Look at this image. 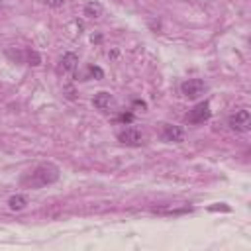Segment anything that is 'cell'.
I'll list each match as a JSON object with an SVG mask.
<instances>
[{"instance_id": "7", "label": "cell", "mask_w": 251, "mask_h": 251, "mask_svg": "<svg viewBox=\"0 0 251 251\" xmlns=\"http://www.w3.org/2000/svg\"><path fill=\"white\" fill-rule=\"evenodd\" d=\"M76 65H78V57H76L75 53H65V55L61 57V61H59L57 73H59V75H69V73H73V71L76 69Z\"/></svg>"}, {"instance_id": "5", "label": "cell", "mask_w": 251, "mask_h": 251, "mask_svg": "<svg viewBox=\"0 0 251 251\" xmlns=\"http://www.w3.org/2000/svg\"><path fill=\"white\" fill-rule=\"evenodd\" d=\"M143 133L137 129V127H124L122 131H118V141L124 143V145H129V147H139L143 145Z\"/></svg>"}, {"instance_id": "15", "label": "cell", "mask_w": 251, "mask_h": 251, "mask_svg": "<svg viewBox=\"0 0 251 251\" xmlns=\"http://www.w3.org/2000/svg\"><path fill=\"white\" fill-rule=\"evenodd\" d=\"M133 108H141V110H147V104L143 100H133Z\"/></svg>"}, {"instance_id": "9", "label": "cell", "mask_w": 251, "mask_h": 251, "mask_svg": "<svg viewBox=\"0 0 251 251\" xmlns=\"http://www.w3.org/2000/svg\"><path fill=\"white\" fill-rule=\"evenodd\" d=\"M27 206V196L25 194H14V196H10L8 198V208L10 210H24Z\"/></svg>"}, {"instance_id": "10", "label": "cell", "mask_w": 251, "mask_h": 251, "mask_svg": "<svg viewBox=\"0 0 251 251\" xmlns=\"http://www.w3.org/2000/svg\"><path fill=\"white\" fill-rule=\"evenodd\" d=\"M84 16H86V18H94V20L100 18V16H102V4H100V2H94V0L88 2V4L84 6Z\"/></svg>"}, {"instance_id": "1", "label": "cell", "mask_w": 251, "mask_h": 251, "mask_svg": "<svg viewBox=\"0 0 251 251\" xmlns=\"http://www.w3.org/2000/svg\"><path fill=\"white\" fill-rule=\"evenodd\" d=\"M55 180H59V167L53 163H39L22 176L20 184L25 188H43L47 184H53Z\"/></svg>"}, {"instance_id": "12", "label": "cell", "mask_w": 251, "mask_h": 251, "mask_svg": "<svg viewBox=\"0 0 251 251\" xmlns=\"http://www.w3.org/2000/svg\"><path fill=\"white\" fill-rule=\"evenodd\" d=\"M25 61H27V65L37 67V65L41 63V57H39V53H37V51H25Z\"/></svg>"}, {"instance_id": "2", "label": "cell", "mask_w": 251, "mask_h": 251, "mask_svg": "<svg viewBox=\"0 0 251 251\" xmlns=\"http://www.w3.org/2000/svg\"><path fill=\"white\" fill-rule=\"evenodd\" d=\"M227 126H229L233 131H241V133L249 131V129H251V114H249V110H247V108L235 110V112L227 118Z\"/></svg>"}, {"instance_id": "14", "label": "cell", "mask_w": 251, "mask_h": 251, "mask_svg": "<svg viewBox=\"0 0 251 251\" xmlns=\"http://www.w3.org/2000/svg\"><path fill=\"white\" fill-rule=\"evenodd\" d=\"M47 6H51V8H61L63 4H65V0H43Z\"/></svg>"}, {"instance_id": "3", "label": "cell", "mask_w": 251, "mask_h": 251, "mask_svg": "<svg viewBox=\"0 0 251 251\" xmlns=\"http://www.w3.org/2000/svg\"><path fill=\"white\" fill-rule=\"evenodd\" d=\"M206 82L202 80V78H188V80H184L182 84H180V92H182V96L184 98H188V100H196V98H200L204 92H206Z\"/></svg>"}, {"instance_id": "11", "label": "cell", "mask_w": 251, "mask_h": 251, "mask_svg": "<svg viewBox=\"0 0 251 251\" xmlns=\"http://www.w3.org/2000/svg\"><path fill=\"white\" fill-rule=\"evenodd\" d=\"M88 78H96V80H100V78H104V71H102L100 67H96V65H90V67L86 69V75H84L80 80H88Z\"/></svg>"}, {"instance_id": "13", "label": "cell", "mask_w": 251, "mask_h": 251, "mask_svg": "<svg viewBox=\"0 0 251 251\" xmlns=\"http://www.w3.org/2000/svg\"><path fill=\"white\" fill-rule=\"evenodd\" d=\"M118 122L120 124H129V122H133V114L131 112H124V114L118 116Z\"/></svg>"}, {"instance_id": "8", "label": "cell", "mask_w": 251, "mask_h": 251, "mask_svg": "<svg viewBox=\"0 0 251 251\" xmlns=\"http://www.w3.org/2000/svg\"><path fill=\"white\" fill-rule=\"evenodd\" d=\"M92 104H94V108H98V110H108L112 104H114V98H112V94L110 92H98L94 98H92Z\"/></svg>"}, {"instance_id": "4", "label": "cell", "mask_w": 251, "mask_h": 251, "mask_svg": "<svg viewBox=\"0 0 251 251\" xmlns=\"http://www.w3.org/2000/svg\"><path fill=\"white\" fill-rule=\"evenodd\" d=\"M210 116H212L210 102H208V100H204V102H198V104H196V106L186 114V122H188V124L198 126V124L208 122V120H210Z\"/></svg>"}, {"instance_id": "6", "label": "cell", "mask_w": 251, "mask_h": 251, "mask_svg": "<svg viewBox=\"0 0 251 251\" xmlns=\"http://www.w3.org/2000/svg\"><path fill=\"white\" fill-rule=\"evenodd\" d=\"M161 139L167 143H182L184 141V131L180 126H173V124H163L161 127Z\"/></svg>"}]
</instances>
